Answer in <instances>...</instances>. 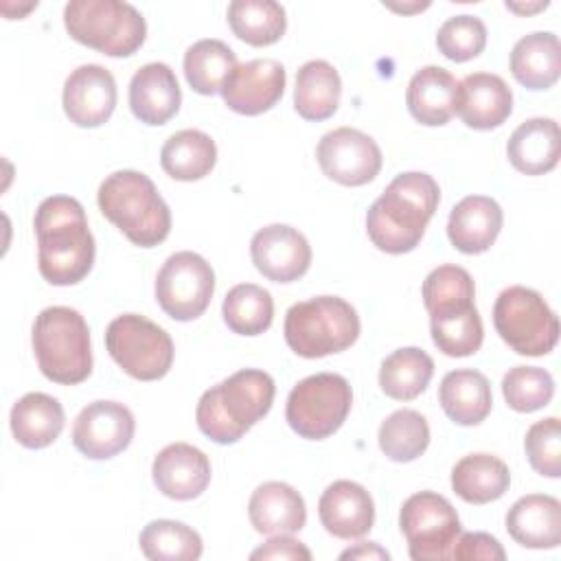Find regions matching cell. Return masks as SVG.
Returning a JSON list of instances; mask_svg holds the SVG:
<instances>
[{
	"mask_svg": "<svg viewBox=\"0 0 561 561\" xmlns=\"http://www.w3.org/2000/svg\"><path fill=\"white\" fill-rule=\"evenodd\" d=\"M33 228L37 237V267L50 285H77L94 263V237L75 197L50 195L39 202Z\"/></svg>",
	"mask_w": 561,
	"mask_h": 561,
	"instance_id": "cell-1",
	"label": "cell"
},
{
	"mask_svg": "<svg viewBox=\"0 0 561 561\" xmlns=\"http://www.w3.org/2000/svg\"><path fill=\"white\" fill-rule=\"evenodd\" d=\"M440 202L436 180L423 171L399 173L366 213V232L388 254L412 252Z\"/></svg>",
	"mask_w": 561,
	"mask_h": 561,
	"instance_id": "cell-2",
	"label": "cell"
},
{
	"mask_svg": "<svg viewBox=\"0 0 561 561\" xmlns=\"http://www.w3.org/2000/svg\"><path fill=\"white\" fill-rule=\"evenodd\" d=\"M274 392V379L265 370L241 368L199 397L197 427L210 440L232 445L270 412Z\"/></svg>",
	"mask_w": 561,
	"mask_h": 561,
	"instance_id": "cell-3",
	"label": "cell"
},
{
	"mask_svg": "<svg viewBox=\"0 0 561 561\" xmlns=\"http://www.w3.org/2000/svg\"><path fill=\"white\" fill-rule=\"evenodd\" d=\"M101 213L140 248L162 243L171 232V210L151 178L134 169L110 173L96 193Z\"/></svg>",
	"mask_w": 561,
	"mask_h": 561,
	"instance_id": "cell-4",
	"label": "cell"
},
{
	"mask_svg": "<svg viewBox=\"0 0 561 561\" xmlns=\"http://www.w3.org/2000/svg\"><path fill=\"white\" fill-rule=\"evenodd\" d=\"M33 353L42 375L61 386H75L92 373L90 329L70 307H46L33 322Z\"/></svg>",
	"mask_w": 561,
	"mask_h": 561,
	"instance_id": "cell-5",
	"label": "cell"
},
{
	"mask_svg": "<svg viewBox=\"0 0 561 561\" xmlns=\"http://www.w3.org/2000/svg\"><path fill=\"white\" fill-rule=\"evenodd\" d=\"M283 333L296 355L316 359L353 346L359 337V316L340 296H316L287 309Z\"/></svg>",
	"mask_w": 561,
	"mask_h": 561,
	"instance_id": "cell-6",
	"label": "cell"
},
{
	"mask_svg": "<svg viewBox=\"0 0 561 561\" xmlns=\"http://www.w3.org/2000/svg\"><path fill=\"white\" fill-rule=\"evenodd\" d=\"M64 26L75 42L110 57L134 55L147 37L142 13L121 0H70Z\"/></svg>",
	"mask_w": 561,
	"mask_h": 561,
	"instance_id": "cell-7",
	"label": "cell"
},
{
	"mask_svg": "<svg viewBox=\"0 0 561 561\" xmlns=\"http://www.w3.org/2000/svg\"><path fill=\"white\" fill-rule=\"evenodd\" d=\"M497 335L519 355L539 357L559 342V318L543 296L530 287L513 285L500 291L493 305Z\"/></svg>",
	"mask_w": 561,
	"mask_h": 561,
	"instance_id": "cell-8",
	"label": "cell"
},
{
	"mask_svg": "<svg viewBox=\"0 0 561 561\" xmlns=\"http://www.w3.org/2000/svg\"><path fill=\"white\" fill-rule=\"evenodd\" d=\"M351 405V383L342 375L316 373L291 388L285 405V419L298 436L307 440H322L344 425Z\"/></svg>",
	"mask_w": 561,
	"mask_h": 561,
	"instance_id": "cell-9",
	"label": "cell"
},
{
	"mask_svg": "<svg viewBox=\"0 0 561 561\" xmlns=\"http://www.w3.org/2000/svg\"><path fill=\"white\" fill-rule=\"evenodd\" d=\"M105 348L110 357L134 379H162L173 364L171 335L138 313H123L105 329Z\"/></svg>",
	"mask_w": 561,
	"mask_h": 561,
	"instance_id": "cell-10",
	"label": "cell"
},
{
	"mask_svg": "<svg viewBox=\"0 0 561 561\" xmlns=\"http://www.w3.org/2000/svg\"><path fill=\"white\" fill-rule=\"evenodd\" d=\"M399 526L414 561L451 559V548L462 533L451 502L434 491L410 495L401 506Z\"/></svg>",
	"mask_w": 561,
	"mask_h": 561,
	"instance_id": "cell-11",
	"label": "cell"
},
{
	"mask_svg": "<svg viewBox=\"0 0 561 561\" xmlns=\"http://www.w3.org/2000/svg\"><path fill=\"white\" fill-rule=\"evenodd\" d=\"M213 291L215 272L210 263L191 250L171 254L156 276V300L178 322L199 318L208 309Z\"/></svg>",
	"mask_w": 561,
	"mask_h": 561,
	"instance_id": "cell-12",
	"label": "cell"
},
{
	"mask_svg": "<svg viewBox=\"0 0 561 561\" xmlns=\"http://www.w3.org/2000/svg\"><path fill=\"white\" fill-rule=\"evenodd\" d=\"M316 158L322 173L344 186H364L375 180L381 169L379 145L368 134L353 127L327 131L316 147Z\"/></svg>",
	"mask_w": 561,
	"mask_h": 561,
	"instance_id": "cell-13",
	"label": "cell"
},
{
	"mask_svg": "<svg viewBox=\"0 0 561 561\" xmlns=\"http://www.w3.org/2000/svg\"><path fill=\"white\" fill-rule=\"evenodd\" d=\"M136 421L118 401H92L75 419L72 445L92 460H107L129 447Z\"/></svg>",
	"mask_w": 561,
	"mask_h": 561,
	"instance_id": "cell-14",
	"label": "cell"
},
{
	"mask_svg": "<svg viewBox=\"0 0 561 561\" xmlns=\"http://www.w3.org/2000/svg\"><path fill=\"white\" fill-rule=\"evenodd\" d=\"M254 267L272 283H294L311 265V245L302 232L287 224H270L250 241Z\"/></svg>",
	"mask_w": 561,
	"mask_h": 561,
	"instance_id": "cell-15",
	"label": "cell"
},
{
	"mask_svg": "<svg viewBox=\"0 0 561 561\" xmlns=\"http://www.w3.org/2000/svg\"><path fill=\"white\" fill-rule=\"evenodd\" d=\"M285 68L276 59H250L237 64L228 75L221 96L224 103L243 116H256L272 110L285 92Z\"/></svg>",
	"mask_w": 561,
	"mask_h": 561,
	"instance_id": "cell-16",
	"label": "cell"
},
{
	"mask_svg": "<svg viewBox=\"0 0 561 561\" xmlns=\"http://www.w3.org/2000/svg\"><path fill=\"white\" fill-rule=\"evenodd\" d=\"M61 103L77 127H101L116 107L114 75L99 64L75 68L64 83Z\"/></svg>",
	"mask_w": 561,
	"mask_h": 561,
	"instance_id": "cell-17",
	"label": "cell"
},
{
	"mask_svg": "<svg viewBox=\"0 0 561 561\" xmlns=\"http://www.w3.org/2000/svg\"><path fill=\"white\" fill-rule=\"evenodd\" d=\"M151 476L162 495L186 502L206 491L210 482V460L195 445L171 443L153 458Z\"/></svg>",
	"mask_w": 561,
	"mask_h": 561,
	"instance_id": "cell-18",
	"label": "cell"
},
{
	"mask_svg": "<svg viewBox=\"0 0 561 561\" xmlns=\"http://www.w3.org/2000/svg\"><path fill=\"white\" fill-rule=\"evenodd\" d=\"M318 517L329 535L337 539H359L375 524V504L362 484L335 480L318 500Z\"/></svg>",
	"mask_w": 561,
	"mask_h": 561,
	"instance_id": "cell-19",
	"label": "cell"
},
{
	"mask_svg": "<svg viewBox=\"0 0 561 561\" xmlns=\"http://www.w3.org/2000/svg\"><path fill=\"white\" fill-rule=\"evenodd\" d=\"M182 103V90L175 72L162 64L151 61L140 66L129 81V107L145 125H164L171 121Z\"/></svg>",
	"mask_w": 561,
	"mask_h": 561,
	"instance_id": "cell-20",
	"label": "cell"
},
{
	"mask_svg": "<svg viewBox=\"0 0 561 561\" xmlns=\"http://www.w3.org/2000/svg\"><path fill=\"white\" fill-rule=\"evenodd\" d=\"M502 221V208L493 197L467 195L449 213L447 237L462 254H482L495 243Z\"/></svg>",
	"mask_w": 561,
	"mask_h": 561,
	"instance_id": "cell-21",
	"label": "cell"
},
{
	"mask_svg": "<svg viewBox=\"0 0 561 561\" xmlns=\"http://www.w3.org/2000/svg\"><path fill=\"white\" fill-rule=\"evenodd\" d=\"M513 112V92L500 75L473 72L460 81L456 114L471 129H495Z\"/></svg>",
	"mask_w": 561,
	"mask_h": 561,
	"instance_id": "cell-22",
	"label": "cell"
},
{
	"mask_svg": "<svg viewBox=\"0 0 561 561\" xmlns=\"http://www.w3.org/2000/svg\"><path fill=\"white\" fill-rule=\"evenodd\" d=\"M458 99L460 81L440 66L416 70L405 90V103L412 118L427 127L445 125L456 114Z\"/></svg>",
	"mask_w": 561,
	"mask_h": 561,
	"instance_id": "cell-23",
	"label": "cell"
},
{
	"mask_svg": "<svg viewBox=\"0 0 561 561\" xmlns=\"http://www.w3.org/2000/svg\"><path fill=\"white\" fill-rule=\"evenodd\" d=\"M248 517L261 535H291L307 522L302 495L287 482H263L248 502Z\"/></svg>",
	"mask_w": 561,
	"mask_h": 561,
	"instance_id": "cell-24",
	"label": "cell"
},
{
	"mask_svg": "<svg viewBox=\"0 0 561 561\" xmlns=\"http://www.w3.org/2000/svg\"><path fill=\"white\" fill-rule=\"evenodd\" d=\"M506 530L524 548H557L561 543L559 500L543 493L519 497L506 513Z\"/></svg>",
	"mask_w": 561,
	"mask_h": 561,
	"instance_id": "cell-25",
	"label": "cell"
},
{
	"mask_svg": "<svg viewBox=\"0 0 561 561\" xmlns=\"http://www.w3.org/2000/svg\"><path fill=\"white\" fill-rule=\"evenodd\" d=\"M506 153L511 164L526 175L552 171L561 156L559 123L552 118H528L508 138Z\"/></svg>",
	"mask_w": 561,
	"mask_h": 561,
	"instance_id": "cell-26",
	"label": "cell"
},
{
	"mask_svg": "<svg viewBox=\"0 0 561 561\" xmlns=\"http://www.w3.org/2000/svg\"><path fill=\"white\" fill-rule=\"evenodd\" d=\"M438 403L454 423L478 425L493 405L489 379L473 368L449 370L438 386Z\"/></svg>",
	"mask_w": 561,
	"mask_h": 561,
	"instance_id": "cell-27",
	"label": "cell"
},
{
	"mask_svg": "<svg viewBox=\"0 0 561 561\" xmlns=\"http://www.w3.org/2000/svg\"><path fill=\"white\" fill-rule=\"evenodd\" d=\"M13 438L26 449H44L61 434L66 416L61 403L46 392H28L11 408Z\"/></svg>",
	"mask_w": 561,
	"mask_h": 561,
	"instance_id": "cell-28",
	"label": "cell"
},
{
	"mask_svg": "<svg viewBox=\"0 0 561 561\" xmlns=\"http://www.w3.org/2000/svg\"><path fill=\"white\" fill-rule=\"evenodd\" d=\"M511 486V471L493 454L476 451L460 458L451 469L454 493L469 504H489L500 500Z\"/></svg>",
	"mask_w": 561,
	"mask_h": 561,
	"instance_id": "cell-29",
	"label": "cell"
},
{
	"mask_svg": "<svg viewBox=\"0 0 561 561\" xmlns=\"http://www.w3.org/2000/svg\"><path fill=\"white\" fill-rule=\"evenodd\" d=\"M511 72L528 90H548L561 72V48L554 33H530L511 50Z\"/></svg>",
	"mask_w": 561,
	"mask_h": 561,
	"instance_id": "cell-30",
	"label": "cell"
},
{
	"mask_svg": "<svg viewBox=\"0 0 561 561\" xmlns=\"http://www.w3.org/2000/svg\"><path fill=\"white\" fill-rule=\"evenodd\" d=\"M342 96V79L324 59H311L296 72L294 107L305 121H327L335 114Z\"/></svg>",
	"mask_w": 561,
	"mask_h": 561,
	"instance_id": "cell-31",
	"label": "cell"
},
{
	"mask_svg": "<svg viewBox=\"0 0 561 561\" xmlns=\"http://www.w3.org/2000/svg\"><path fill=\"white\" fill-rule=\"evenodd\" d=\"M217 162L215 140L199 129H182L167 138L160 149V164L164 173L180 182H195L206 178Z\"/></svg>",
	"mask_w": 561,
	"mask_h": 561,
	"instance_id": "cell-32",
	"label": "cell"
},
{
	"mask_svg": "<svg viewBox=\"0 0 561 561\" xmlns=\"http://www.w3.org/2000/svg\"><path fill=\"white\" fill-rule=\"evenodd\" d=\"M434 375V359L416 346L397 348L379 368V386L386 397L397 401L416 399Z\"/></svg>",
	"mask_w": 561,
	"mask_h": 561,
	"instance_id": "cell-33",
	"label": "cell"
},
{
	"mask_svg": "<svg viewBox=\"0 0 561 561\" xmlns=\"http://www.w3.org/2000/svg\"><path fill=\"white\" fill-rule=\"evenodd\" d=\"M228 24L241 42L270 46L283 37L287 18L283 4L274 0H234L228 4Z\"/></svg>",
	"mask_w": 561,
	"mask_h": 561,
	"instance_id": "cell-34",
	"label": "cell"
},
{
	"mask_svg": "<svg viewBox=\"0 0 561 561\" xmlns=\"http://www.w3.org/2000/svg\"><path fill=\"white\" fill-rule=\"evenodd\" d=\"M234 68L237 55L221 39H199L184 53V77L188 85L204 96L221 92Z\"/></svg>",
	"mask_w": 561,
	"mask_h": 561,
	"instance_id": "cell-35",
	"label": "cell"
},
{
	"mask_svg": "<svg viewBox=\"0 0 561 561\" xmlns=\"http://www.w3.org/2000/svg\"><path fill=\"white\" fill-rule=\"evenodd\" d=\"M423 305L430 318L456 313L473 305L476 285L471 274L460 265H438L434 267L421 287Z\"/></svg>",
	"mask_w": 561,
	"mask_h": 561,
	"instance_id": "cell-36",
	"label": "cell"
},
{
	"mask_svg": "<svg viewBox=\"0 0 561 561\" xmlns=\"http://www.w3.org/2000/svg\"><path fill=\"white\" fill-rule=\"evenodd\" d=\"M221 316L232 333L261 335L274 320L272 294L261 285L239 283L226 294Z\"/></svg>",
	"mask_w": 561,
	"mask_h": 561,
	"instance_id": "cell-37",
	"label": "cell"
},
{
	"mask_svg": "<svg viewBox=\"0 0 561 561\" xmlns=\"http://www.w3.org/2000/svg\"><path fill=\"white\" fill-rule=\"evenodd\" d=\"M140 550L151 561H195L204 543L197 530L175 519H153L138 537Z\"/></svg>",
	"mask_w": 561,
	"mask_h": 561,
	"instance_id": "cell-38",
	"label": "cell"
},
{
	"mask_svg": "<svg viewBox=\"0 0 561 561\" xmlns=\"http://www.w3.org/2000/svg\"><path fill=\"white\" fill-rule=\"evenodd\" d=\"M379 449L394 462L416 460L430 445V425L416 410L401 408L379 425Z\"/></svg>",
	"mask_w": 561,
	"mask_h": 561,
	"instance_id": "cell-39",
	"label": "cell"
},
{
	"mask_svg": "<svg viewBox=\"0 0 561 561\" xmlns=\"http://www.w3.org/2000/svg\"><path fill=\"white\" fill-rule=\"evenodd\" d=\"M432 340L447 357H469L480 351L484 340L482 318L476 307L430 318Z\"/></svg>",
	"mask_w": 561,
	"mask_h": 561,
	"instance_id": "cell-40",
	"label": "cell"
},
{
	"mask_svg": "<svg viewBox=\"0 0 561 561\" xmlns=\"http://www.w3.org/2000/svg\"><path fill=\"white\" fill-rule=\"evenodd\" d=\"M502 394L511 410L535 412L550 403L554 394L552 375L537 366H515L502 379Z\"/></svg>",
	"mask_w": 561,
	"mask_h": 561,
	"instance_id": "cell-41",
	"label": "cell"
},
{
	"mask_svg": "<svg viewBox=\"0 0 561 561\" xmlns=\"http://www.w3.org/2000/svg\"><path fill=\"white\" fill-rule=\"evenodd\" d=\"M438 50L456 61H469L478 57L486 46V26L476 15H454L445 20L436 33Z\"/></svg>",
	"mask_w": 561,
	"mask_h": 561,
	"instance_id": "cell-42",
	"label": "cell"
},
{
	"mask_svg": "<svg viewBox=\"0 0 561 561\" xmlns=\"http://www.w3.org/2000/svg\"><path fill=\"white\" fill-rule=\"evenodd\" d=\"M524 449L528 456L530 467L546 476L559 478L561 476V423L557 416L541 419L533 423L524 438Z\"/></svg>",
	"mask_w": 561,
	"mask_h": 561,
	"instance_id": "cell-43",
	"label": "cell"
},
{
	"mask_svg": "<svg viewBox=\"0 0 561 561\" xmlns=\"http://www.w3.org/2000/svg\"><path fill=\"white\" fill-rule=\"evenodd\" d=\"M451 559H456V561H471V559L502 561V559H506V552H504L502 543L489 533H460L451 548Z\"/></svg>",
	"mask_w": 561,
	"mask_h": 561,
	"instance_id": "cell-44",
	"label": "cell"
},
{
	"mask_svg": "<svg viewBox=\"0 0 561 561\" xmlns=\"http://www.w3.org/2000/svg\"><path fill=\"white\" fill-rule=\"evenodd\" d=\"M250 559H283V561H309L311 552L309 548L289 537V535H274L263 546L250 552Z\"/></svg>",
	"mask_w": 561,
	"mask_h": 561,
	"instance_id": "cell-45",
	"label": "cell"
},
{
	"mask_svg": "<svg viewBox=\"0 0 561 561\" xmlns=\"http://www.w3.org/2000/svg\"><path fill=\"white\" fill-rule=\"evenodd\" d=\"M340 559H390V554L381 548V546H377L375 541H364V543H357L355 548H348V550H344L342 554H340Z\"/></svg>",
	"mask_w": 561,
	"mask_h": 561,
	"instance_id": "cell-46",
	"label": "cell"
}]
</instances>
